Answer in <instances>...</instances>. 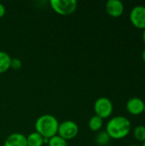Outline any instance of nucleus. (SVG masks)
<instances>
[{"label":"nucleus","mask_w":145,"mask_h":146,"mask_svg":"<svg viewBox=\"0 0 145 146\" xmlns=\"http://www.w3.org/2000/svg\"><path fill=\"white\" fill-rule=\"evenodd\" d=\"M5 12H6V9H5L4 5L0 3V18H2L5 15Z\"/></svg>","instance_id":"17"},{"label":"nucleus","mask_w":145,"mask_h":146,"mask_svg":"<svg viewBox=\"0 0 145 146\" xmlns=\"http://www.w3.org/2000/svg\"><path fill=\"white\" fill-rule=\"evenodd\" d=\"M142 146H145V141L144 142V143H143V145H142Z\"/></svg>","instance_id":"20"},{"label":"nucleus","mask_w":145,"mask_h":146,"mask_svg":"<svg viewBox=\"0 0 145 146\" xmlns=\"http://www.w3.org/2000/svg\"><path fill=\"white\" fill-rule=\"evenodd\" d=\"M52 9L60 15H69L77 9L76 0H51L50 2Z\"/></svg>","instance_id":"3"},{"label":"nucleus","mask_w":145,"mask_h":146,"mask_svg":"<svg viewBox=\"0 0 145 146\" xmlns=\"http://www.w3.org/2000/svg\"><path fill=\"white\" fill-rule=\"evenodd\" d=\"M106 11L112 17H120L124 12V4L120 0H109L106 3Z\"/></svg>","instance_id":"8"},{"label":"nucleus","mask_w":145,"mask_h":146,"mask_svg":"<svg viewBox=\"0 0 145 146\" xmlns=\"http://www.w3.org/2000/svg\"><path fill=\"white\" fill-rule=\"evenodd\" d=\"M130 21L135 27L145 29V6H135L130 12Z\"/></svg>","instance_id":"6"},{"label":"nucleus","mask_w":145,"mask_h":146,"mask_svg":"<svg viewBox=\"0 0 145 146\" xmlns=\"http://www.w3.org/2000/svg\"><path fill=\"white\" fill-rule=\"evenodd\" d=\"M129 146H138V145H129Z\"/></svg>","instance_id":"21"},{"label":"nucleus","mask_w":145,"mask_h":146,"mask_svg":"<svg viewBox=\"0 0 145 146\" xmlns=\"http://www.w3.org/2000/svg\"><path fill=\"white\" fill-rule=\"evenodd\" d=\"M44 144V138L42 137L38 133L33 132L26 136L27 146H43Z\"/></svg>","instance_id":"10"},{"label":"nucleus","mask_w":145,"mask_h":146,"mask_svg":"<svg viewBox=\"0 0 145 146\" xmlns=\"http://www.w3.org/2000/svg\"><path fill=\"white\" fill-rule=\"evenodd\" d=\"M133 136L138 141L144 143L145 141V126L139 125L136 127L133 130Z\"/></svg>","instance_id":"14"},{"label":"nucleus","mask_w":145,"mask_h":146,"mask_svg":"<svg viewBox=\"0 0 145 146\" xmlns=\"http://www.w3.org/2000/svg\"><path fill=\"white\" fill-rule=\"evenodd\" d=\"M132 124L129 119L123 115H117L111 118L106 126V132L113 139H122L131 132Z\"/></svg>","instance_id":"1"},{"label":"nucleus","mask_w":145,"mask_h":146,"mask_svg":"<svg viewBox=\"0 0 145 146\" xmlns=\"http://www.w3.org/2000/svg\"><path fill=\"white\" fill-rule=\"evenodd\" d=\"M11 56L5 51L0 50V74L5 73L10 68Z\"/></svg>","instance_id":"11"},{"label":"nucleus","mask_w":145,"mask_h":146,"mask_svg":"<svg viewBox=\"0 0 145 146\" xmlns=\"http://www.w3.org/2000/svg\"><path fill=\"white\" fill-rule=\"evenodd\" d=\"M48 145L49 146H68L67 140L61 138L57 134L54 137L49 139L48 140Z\"/></svg>","instance_id":"15"},{"label":"nucleus","mask_w":145,"mask_h":146,"mask_svg":"<svg viewBox=\"0 0 145 146\" xmlns=\"http://www.w3.org/2000/svg\"><path fill=\"white\" fill-rule=\"evenodd\" d=\"M103 119H102L101 117L96 115L90 119L88 123L90 129L93 132H99L103 127Z\"/></svg>","instance_id":"12"},{"label":"nucleus","mask_w":145,"mask_h":146,"mask_svg":"<svg viewBox=\"0 0 145 146\" xmlns=\"http://www.w3.org/2000/svg\"><path fill=\"white\" fill-rule=\"evenodd\" d=\"M35 129L44 139H50L57 134L59 122L52 115H43L35 121Z\"/></svg>","instance_id":"2"},{"label":"nucleus","mask_w":145,"mask_h":146,"mask_svg":"<svg viewBox=\"0 0 145 146\" xmlns=\"http://www.w3.org/2000/svg\"><path fill=\"white\" fill-rule=\"evenodd\" d=\"M79 133V127L73 121H65L59 123L57 135L65 140H70L74 139Z\"/></svg>","instance_id":"5"},{"label":"nucleus","mask_w":145,"mask_h":146,"mask_svg":"<svg viewBox=\"0 0 145 146\" xmlns=\"http://www.w3.org/2000/svg\"><path fill=\"white\" fill-rule=\"evenodd\" d=\"M110 137L109 136V134L107 133L106 131H102L99 132L97 133V135L96 136V142L97 145H106L109 144V142L110 141Z\"/></svg>","instance_id":"13"},{"label":"nucleus","mask_w":145,"mask_h":146,"mask_svg":"<svg viewBox=\"0 0 145 146\" xmlns=\"http://www.w3.org/2000/svg\"><path fill=\"white\" fill-rule=\"evenodd\" d=\"M144 114H145V106H144Z\"/></svg>","instance_id":"22"},{"label":"nucleus","mask_w":145,"mask_h":146,"mask_svg":"<svg viewBox=\"0 0 145 146\" xmlns=\"http://www.w3.org/2000/svg\"><path fill=\"white\" fill-rule=\"evenodd\" d=\"M143 40L145 44V29H144V31H143Z\"/></svg>","instance_id":"19"},{"label":"nucleus","mask_w":145,"mask_h":146,"mask_svg":"<svg viewBox=\"0 0 145 146\" xmlns=\"http://www.w3.org/2000/svg\"><path fill=\"white\" fill-rule=\"evenodd\" d=\"M145 102L137 97L130 98L126 104V109L127 112L132 115H139L144 113Z\"/></svg>","instance_id":"7"},{"label":"nucleus","mask_w":145,"mask_h":146,"mask_svg":"<svg viewBox=\"0 0 145 146\" xmlns=\"http://www.w3.org/2000/svg\"><path fill=\"white\" fill-rule=\"evenodd\" d=\"M142 58H143L144 62H145V49H144V50L143 53H142Z\"/></svg>","instance_id":"18"},{"label":"nucleus","mask_w":145,"mask_h":146,"mask_svg":"<svg viewBox=\"0 0 145 146\" xmlns=\"http://www.w3.org/2000/svg\"><path fill=\"white\" fill-rule=\"evenodd\" d=\"M3 146H27L26 136L20 133H11L6 138Z\"/></svg>","instance_id":"9"},{"label":"nucleus","mask_w":145,"mask_h":146,"mask_svg":"<svg viewBox=\"0 0 145 146\" xmlns=\"http://www.w3.org/2000/svg\"><path fill=\"white\" fill-rule=\"evenodd\" d=\"M114 110L113 103L110 99L105 97L99 98L94 103V111L96 115L101 117L102 119H106L109 117Z\"/></svg>","instance_id":"4"},{"label":"nucleus","mask_w":145,"mask_h":146,"mask_svg":"<svg viewBox=\"0 0 145 146\" xmlns=\"http://www.w3.org/2000/svg\"><path fill=\"white\" fill-rule=\"evenodd\" d=\"M21 61L19 59V58H12L11 60V65H10V68L15 69V70H18L21 68Z\"/></svg>","instance_id":"16"}]
</instances>
